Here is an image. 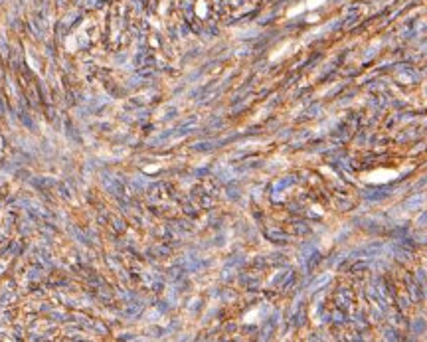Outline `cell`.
Segmentation results:
<instances>
[{
	"mask_svg": "<svg viewBox=\"0 0 427 342\" xmlns=\"http://www.w3.org/2000/svg\"><path fill=\"white\" fill-rule=\"evenodd\" d=\"M322 2H324V0H305L303 4H299V6L291 8V10L287 12V16H289V18H293V16H297V14L305 12V10H312V8H318V6L322 4Z\"/></svg>",
	"mask_w": 427,
	"mask_h": 342,
	"instance_id": "6da1fadb",
	"label": "cell"
},
{
	"mask_svg": "<svg viewBox=\"0 0 427 342\" xmlns=\"http://www.w3.org/2000/svg\"><path fill=\"white\" fill-rule=\"evenodd\" d=\"M196 10H198V14H200V16H204V12H206V8H204V4H202V2L198 4V8H196Z\"/></svg>",
	"mask_w": 427,
	"mask_h": 342,
	"instance_id": "7a4b0ae2",
	"label": "cell"
}]
</instances>
